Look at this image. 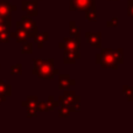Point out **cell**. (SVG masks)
<instances>
[{"instance_id":"8","label":"cell","mask_w":133,"mask_h":133,"mask_svg":"<svg viewBox=\"0 0 133 133\" xmlns=\"http://www.w3.org/2000/svg\"><path fill=\"white\" fill-rule=\"evenodd\" d=\"M85 39L90 46L95 48H102V33L101 32H87L85 33Z\"/></svg>"},{"instance_id":"22","label":"cell","mask_w":133,"mask_h":133,"mask_svg":"<svg viewBox=\"0 0 133 133\" xmlns=\"http://www.w3.org/2000/svg\"><path fill=\"white\" fill-rule=\"evenodd\" d=\"M11 74L14 76L16 75H21L22 74V64L21 63H16L11 66Z\"/></svg>"},{"instance_id":"27","label":"cell","mask_w":133,"mask_h":133,"mask_svg":"<svg viewBox=\"0 0 133 133\" xmlns=\"http://www.w3.org/2000/svg\"><path fill=\"white\" fill-rule=\"evenodd\" d=\"M127 15L133 19V0L127 1Z\"/></svg>"},{"instance_id":"6","label":"cell","mask_w":133,"mask_h":133,"mask_svg":"<svg viewBox=\"0 0 133 133\" xmlns=\"http://www.w3.org/2000/svg\"><path fill=\"white\" fill-rule=\"evenodd\" d=\"M95 2H96V0H70V2H69V9L71 12H76V11L84 12L90 6L95 5Z\"/></svg>"},{"instance_id":"10","label":"cell","mask_w":133,"mask_h":133,"mask_svg":"<svg viewBox=\"0 0 133 133\" xmlns=\"http://www.w3.org/2000/svg\"><path fill=\"white\" fill-rule=\"evenodd\" d=\"M74 85H76V81L70 78L68 74H58V88L61 90H66Z\"/></svg>"},{"instance_id":"33","label":"cell","mask_w":133,"mask_h":133,"mask_svg":"<svg viewBox=\"0 0 133 133\" xmlns=\"http://www.w3.org/2000/svg\"><path fill=\"white\" fill-rule=\"evenodd\" d=\"M37 1H42V0H37Z\"/></svg>"},{"instance_id":"24","label":"cell","mask_w":133,"mask_h":133,"mask_svg":"<svg viewBox=\"0 0 133 133\" xmlns=\"http://www.w3.org/2000/svg\"><path fill=\"white\" fill-rule=\"evenodd\" d=\"M9 41H11L9 30H5V32L0 33V43H9Z\"/></svg>"},{"instance_id":"3","label":"cell","mask_w":133,"mask_h":133,"mask_svg":"<svg viewBox=\"0 0 133 133\" xmlns=\"http://www.w3.org/2000/svg\"><path fill=\"white\" fill-rule=\"evenodd\" d=\"M16 27H21L27 30L29 34V39H33L34 35L39 32V28H37L35 21H33V19H30L29 16H22V19L16 22Z\"/></svg>"},{"instance_id":"31","label":"cell","mask_w":133,"mask_h":133,"mask_svg":"<svg viewBox=\"0 0 133 133\" xmlns=\"http://www.w3.org/2000/svg\"><path fill=\"white\" fill-rule=\"evenodd\" d=\"M6 98H7V96H5V95L0 94V104H1V103H4V102L6 101Z\"/></svg>"},{"instance_id":"4","label":"cell","mask_w":133,"mask_h":133,"mask_svg":"<svg viewBox=\"0 0 133 133\" xmlns=\"http://www.w3.org/2000/svg\"><path fill=\"white\" fill-rule=\"evenodd\" d=\"M58 48L64 49V50H79L81 37H74V36L64 37L63 41L58 43Z\"/></svg>"},{"instance_id":"1","label":"cell","mask_w":133,"mask_h":133,"mask_svg":"<svg viewBox=\"0 0 133 133\" xmlns=\"http://www.w3.org/2000/svg\"><path fill=\"white\" fill-rule=\"evenodd\" d=\"M54 58H49V60H43L42 63L39 66H33L32 69V74L35 76H37L41 79H46V81H53L54 77L56 75L60 74V70L56 69L54 66Z\"/></svg>"},{"instance_id":"12","label":"cell","mask_w":133,"mask_h":133,"mask_svg":"<svg viewBox=\"0 0 133 133\" xmlns=\"http://www.w3.org/2000/svg\"><path fill=\"white\" fill-rule=\"evenodd\" d=\"M9 35H11V37L15 39L18 43H23V42H26L28 39H29V34H28V32L26 29H23V28H21V27H16L15 32L9 33Z\"/></svg>"},{"instance_id":"29","label":"cell","mask_w":133,"mask_h":133,"mask_svg":"<svg viewBox=\"0 0 133 133\" xmlns=\"http://www.w3.org/2000/svg\"><path fill=\"white\" fill-rule=\"evenodd\" d=\"M0 23H6L8 27H11L12 26V16H9V18H2V16H0Z\"/></svg>"},{"instance_id":"13","label":"cell","mask_w":133,"mask_h":133,"mask_svg":"<svg viewBox=\"0 0 133 133\" xmlns=\"http://www.w3.org/2000/svg\"><path fill=\"white\" fill-rule=\"evenodd\" d=\"M33 40H34L35 44L37 46V48L41 49V48H43L44 43H46V42L49 40V33L48 32H42V33L37 32L36 34L34 35Z\"/></svg>"},{"instance_id":"20","label":"cell","mask_w":133,"mask_h":133,"mask_svg":"<svg viewBox=\"0 0 133 133\" xmlns=\"http://www.w3.org/2000/svg\"><path fill=\"white\" fill-rule=\"evenodd\" d=\"M122 92L124 94V96H126L127 101H129L130 103H132L133 102V88L129 87V85H123Z\"/></svg>"},{"instance_id":"30","label":"cell","mask_w":133,"mask_h":133,"mask_svg":"<svg viewBox=\"0 0 133 133\" xmlns=\"http://www.w3.org/2000/svg\"><path fill=\"white\" fill-rule=\"evenodd\" d=\"M9 28L11 27H8L6 23H0V33L5 32V30H9Z\"/></svg>"},{"instance_id":"21","label":"cell","mask_w":133,"mask_h":133,"mask_svg":"<svg viewBox=\"0 0 133 133\" xmlns=\"http://www.w3.org/2000/svg\"><path fill=\"white\" fill-rule=\"evenodd\" d=\"M70 109L68 106H58V117L60 118H68L70 116Z\"/></svg>"},{"instance_id":"18","label":"cell","mask_w":133,"mask_h":133,"mask_svg":"<svg viewBox=\"0 0 133 133\" xmlns=\"http://www.w3.org/2000/svg\"><path fill=\"white\" fill-rule=\"evenodd\" d=\"M113 57H115L116 62L118 64H123L124 63V50H123V48L113 49Z\"/></svg>"},{"instance_id":"7","label":"cell","mask_w":133,"mask_h":133,"mask_svg":"<svg viewBox=\"0 0 133 133\" xmlns=\"http://www.w3.org/2000/svg\"><path fill=\"white\" fill-rule=\"evenodd\" d=\"M37 2L34 0H22L21 1V8L23 12L28 14V16H37L39 12H37Z\"/></svg>"},{"instance_id":"23","label":"cell","mask_w":133,"mask_h":133,"mask_svg":"<svg viewBox=\"0 0 133 133\" xmlns=\"http://www.w3.org/2000/svg\"><path fill=\"white\" fill-rule=\"evenodd\" d=\"M22 54H32L33 53V43L30 42H23L22 43V49H21Z\"/></svg>"},{"instance_id":"32","label":"cell","mask_w":133,"mask_h":133,"mask_svg":"<svg viewBox=\"0 0 133 133\" xmlns=\"http://www.w3.org/2000/svg\"><path fill=\"white\" fill-rule=\"evenodd\" d=\"M110 1H118V0H110Z\"/></svg>"},{"instance_id":"34","label":"cell","mask_w":133,"mask_h":133,"mask_svg":"<svg viewBox=\"0 0 133 133\" xmlns=\"http://www.w3.org/2000/svg\"><path fill=\"white\" fill-rule=\"evenodd\" d=\"M0 68H1V65H0Z\"/></svg>"},{"instance_id":"25","label":"cell","mask_w":133,"mask_h":133,"mask_svg":"<svg viewBox=\"0 0 133 133\" xmlns=\"http://www.w3.org/2000/svg\"><path fill=\"white\" fill-rule=\"evenodd\" d=\"M37 113H39V111H37L36 108H27V117L28 118H33V117H37Z\"/></svg>"},{"instance_id":"26","label":"cell","mask_w":133,"mask_h":133,"mask_svg":"<svg viewBox=\"0 0 133 133\" xmlns=\"http://www.w3.org/2000/svg\"><path fill=\"white\" fill-rule=\"evenodd\" d=\"M69 109H70L71 112H78V111H81V99L76 101Z\"/></svg>"},{"instance_id":"2","label":"cell","mask_w":133,"mask_h":133,"mask_svg":"<svg viewBox=\"0 0 133 133\" xmlns=\"http://www.w3.org/2000/svg\"><path fill=\"white\" fill-rule=\"evenodd\" d=\"M101 53L96 54V63L104 69H113L117 70L118 63L113 57V49L111 48H101Z\"/></svg>"},{"instance_id":"19","label":"cell","mask_w":133,"mask_h":133,"mask_svg":"<svg viewBox=\"0 0 133 133\" xmlns=\"http://www.w3.org/2000/svg\"><path fill=\"white\" fill-rule=\"evenodd\" d=\"M0 94L5 95V96H11L12 95V87L4 82L2 79H0Z\"/></svg>"},{"instance_id":"15","label":"cell","mask_w":133,"mask_h":133,"mask_svg":"<svg viewBox=\"0 0 133 133\" xmlns=\"http://www.w3.org/2000/svg\"><path fill=\"white\" fill-rule=\"evenodd\" d=\"M44 106H46V112H49V111H53L55 108H58L60 103L56 102L53 96H49L47 101H44Z\"/></svg>"},{"instance_id":"14","label":"cell","mask_w":133,"mask_h":133,"mask_svg":"<svg viewBox=\"0 0 133 133\" xmlns=\"http://www.w3.org/2000/svg\"><path fill=\"white\" fill-rule=\"evenodd\" d=\"M85 19H87L89 22H96L97 20V7L96 4L90 6L88 9H85Z\"/></svg>"},{"instance_id":"11","label":"cell","mask_w":133,"mask_h":133,"mask_svg":"<svg viewBox=\"0 0 133 133\" xmlns=\"http://www.w3.org/2000/svg\"><path fill=\"white\" fill-rule=\"evenodd\" d=\"M79 58V50H64V54H63V63L64 64H75Z\"/></svg>"},{"instance_id":"5","label":"cell","mask_w":133,"mask_h":133,"mask_svg":"<svg viewBox=\"0 0 133 133\" xmlns=\"http://www.w3.org/2000/svg\"><path fill=\"white\" fill-rule=\"evenodd\" d=\"M78 99H81L79 96H76V92L72 91V90H64V94H63V96H60V98H58V103H60V106H68V108H70L71 105H72L74 103H75L76 101H78Z\"/></svg>"},{"instance_id":"28","label":"cell","mask_w":133,"mask_h":133,"mask_svg":"<svg viewBox=\"0 0 133 133\" xmlns=\"http://www.w3.org/2000/svg\"><path fill=\"white\" fill-rule=\"evenodd\" d=\"M117 26H118V19L117 18H112L110 21L106 22V27L112 28V27H117Z\"/></svg>"},{"instance_id":"9","label":"cell","mask_w":133,"mask_h":133,"mask_svg":"<svg viewBox=\"0 0 133 133\" xmlns=\"http://www.w3.org/2000/svg\"><path fill=\"white\" fill-rule=\"evenodd\" d=\"M16 9H18V7L7 0L0 1V16H2V18H9L12 12L16 11Z\"/></svg>"},{"instance_id":"17","label":"cell","mask_w":133,"mask_h":133,"mask_svg":"<svg viewBox=\"0 0 133 133\" xmlns=\"http://www.w3.org/2000/svg\"><path fill=\"white\" fill-rule=\"evenodd\" d=\"M69 36L81 37V29L76 26V23L74 21L69 22Z\"/></svg>"},{"instance_id":"16","label":"cell","mask_w":133,"mask_h":133,"mask_svg":"<svg viewBox=\"0 0 133 133\" xmlns=\"http://www.w3.org/2000/svg\"><path fill=\"white\" fill-rule=\"evenodd\" d=\"M37 102H39V98H37L36 96H30V97H28L26 101H22L21 105H22L23 108H36Z\"/></svg>"}]
</instances>
